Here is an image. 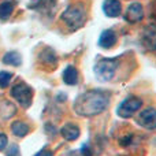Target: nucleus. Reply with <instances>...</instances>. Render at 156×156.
I'll return each mask as SVG.
<instances>
[{
    "mask_svg": "<svg viewBox=\"0 0 156 156\" xmlns=\"http://www.w3.org/2000/svg\"><path fill=\"white\" fill-rule=\"evenodd\" d=\"M110 104V93L107 90H89L82 93L74 103V110L78 115H99Z\"/></svg>",
    "mask_w": 156,
    "mask_h": 156,
    "instance_id": "f257e3e1",
    "label": "nucleus"
},
{
    "mask_svg": "<svg viewBox=\"0 0 156 156\" xmlns=\"http://www.w3.org/2000/svg\"><path fill=\"white\" fill-rule=\"evenodd\" d=\"M62 21L67 25L69 29L77 30L83 26L86 21V10L81 3L69 5L62 14Z\"/></svg>",
    "mask_w": 156,
    "mask_h": 156,
    "instance_id": "f03ea898",
    "label": "nucleus"
},
{
    "mask_svg": "<svg viewBox=\"0 0 156 156\" xmlns=\"http://www.w3.org/2000/svg\"><path fill=\"white\" fill-rule=\"evenodd\" d=\"M118 65V59H101L94 65V74L100 81H110L115 74Z\"/></svg>",
    "mask_w": 156,
    "mask_h": 156,
    "instance_id": "7ed1b4c3",
    "label": "nucleus"
},
{
    "mask_svg": "<svg viewBox=\"0 0 156 156\" xmlns=\"http://www.w3.org/2000/svg\"><path fill=\"white\" fill-rule=\"evenodd\" d=\"M11 96L22 105V107L27 108L32 104L33 100V89L30 88L27 83L25 82H18L11 88Z\"/></svg>",
    "mask_w": 156,
    "mask_h": 156,
    "instance_id": "20e7f679",
    "label": "nucleus"
},
{
    "mask_svg": "<svg viewBox=\"0 0 156 156\" xmlns=\"http://www.w3.org/2000/svg\"><path fill=\"white\" fill-rule=\"evenodd\" d=\"M143 105V101H141L138 97L136 96H130L127 99H125L121 104L116 108V114H118L121 118H130L133 116Z\"/></svg>",
    "mask_w": 156,
    "mask_h": 156,
    "instance_id": "39448f33",
    "label": "nucleus"
},
{
    "mask_svg": "<svg viewBox=\"0 0 156 156\" xmlns=\"http://www.w3.org/2000/svg\"><path fill=\"white\" fill-rule=\"evenodd\" d=\"M143 45L149 51H156V23H149L143 30Z\"/></svg>",
    "mask_w": 156,
    "mask_h": 156,
    "instance_id": "423d86ee",
    "label": "nucleus"
},
{
    "mask_svg": "<svg viewBox=\"0 0 156 156\" xmlns=\"http://www.w3.org/2000/svg\"><path fill=\"white\" fill-rule=\"evenodd\" d=\"M137 122L148 130H155L156 129V110L155 108H147L138 115Z\"/></svg>",
    "mask_w": 156,
    "mask_h": 156,
    "instance_id": "0eeeda50",
    "label": "nucleus"
},
{
    "mask_svg": "<svg viewBox=\"0 0 156 156\" xmlns=\"http://www.w3.org/2000/svg\"><path fill=\"white\" fill-rule=\"evenodd\" d=\"M125 19H126L129 23H136V22H140L144 18V10L143 5L140 3H132L129 7L125 11Z\"/></svg>",
    "mask_w": 156,
    "mask_h": 156,
    "instance_id": "6e6552de",
    "label": "nucleus"
},
{
    "mask_svg": "<svg viewBox=\"0 0 156 156\" xmlns=\"http://www.w3.org/2000/svg\"><path fill=\"white\" fill-rule=\"evenodd\" d=\"M103 11L107 16L115 18V16L121 15L122 12V4L119 0H105L103 3Z\"/></svg>",
    "mask_w": 156,
    "mask_h": 156,
    "instance_id": "1a4fd4ad",
    "label": "nucleus"
},
{
    "mask_svg": "<svg viewBox=\"0 0 156 156\" xmlns=\"http://www.w3.org/2000/svg\"><path fill=\"white\" fill-rule=\"evenodd\" d=\"M115 43H116V34H115L114 30L107 29V30H104V32L100 34L99 45L101 47V48L108 49V48H111L112 45H115Z\"/></svg>",
    "mask_w": 156,
    "mask_h": 156,
    "instance_id": "9d476101",
    "label": "nucleus"
},
{
    "mask_svg": "<svg viewBox=\"0 0 156 156\" xmlns=\"http://www.w3.org/2000/svg\"><path fill=\"white\" fill-rule=\"evenodd\" d=\"M60 134L67 141H74L80 137V127L74 123H66L60 130Z\"/></svg>",
    "mask_w": 156,
    "mask_h": 156,
    "instance_id": "9b49d317",
    "label": "nucleus"
},
{
    "mask_svg": "<svg viewBox=\"0 0 156 156\" xmlns=\"http://www.w3.org/2000/svg\"><path fill=\"white\" fill-rule=\"evenodd\" d=\"M63 81L67 85H76L78 82V71L74 66H67L63 71Z\"/></svg>",
    "mask_w": 156,
    "mask_h": 156,
    "instance_id": "f8f14e48",
    "label": "nucleus"
},
{
    "mask_svg": "<svg viewBox=\"0 0 156 156\" xmlns=\"http://www.w3.org/2000/svg\"><path fill=\"white\" fill-rule=\"evenodd\" d=\"M21 55L15 51H10L3 56V63L5 65H10V66H19L21 65Z\"/></svg>",
    "mask_w": 156,
    "mask_h": 156,
    "instance_id": "ddd939ff",
    "label": "nucleus"
},
{
    "mask_svg": "<svg viewBox=\"0 0 156 156\" xmlns=\"http://www.w3.org/2000/svg\"><path fill=\"white\" fill-rule=\"evenodd\" d=\"M11 130L12 133L16 136V137H25V136L29 133V126L23 122L18 121V122H14L12 126H11Z\"/></svg>",
    "mask_w": 156,
    "mask_h": 156,
    "instance_id": "4468645a",
    "label": "nucleus"
},
{
    "mask_svg": "<svg viewBox=\"0 0 156 156\" xmlns=\"http://www.w3.org/2000/svg\"><path fill=\"white\" fill-rule=\"evenodd\" d=\"M14 2H3L2 4H0V19H7L10 18V15L12 14L14 11Z\"/></svg>",
    "mask_w": 156,
    "mask_h": 156,
    "instance_id": "2eb2a0df",
    "label": "nucleus"
},
{
    "mask_svg": "<svg viewBox=\"0 0 156 156\" xmlns=\"http://www.w3.org/2000/svg\"><path fill=\"white\" fill-rule=\"evenodd\" d=\"M55 0H30L29 8L33 10H43V8H48L51 5H54Z\"/></svg>",
    "mask_w": 156,
    "mask_h": 156,
    "instance_id": "dca6fc26",
    "label": "nucleus"
},
{
    "mask_svg": "<svg viewBox=\"0 0 156 156\" xmlns=\"http://www.w3.org/2000/svg\"><path fill=\"white\" fill-rule=\"evenodd\" d=\"M12 78V74L8 71H0V88H7L10 85V81Z\"/></svg>",
    "mask_w": 156,
    "mask_h": 156,
    "instance_id": "f3484780",
    "label": "nucleus"
},
{
    "mask_svg": "<svg viewBox=\"0 0 156 156\" xmlns=\"http://www.w3.org/2000/svg\"><path fill=\"white\" fill-rule=\"evenodd\" d=\"M7 156H21V151H19V147L12 144L10 145V148L7 149Z\"/></svg>",
    "mask_w": 156,
    "mask_h": 156,
    "instance_id": "a211bd4d",
    "label": "nucleus"
},
{
    "mask_svg": "<svg viewBox=\"0 0 156 156\" xmlns=\"http://www.w3.org/2000/svg\"><path fill=\"white\" fill-rule=\"evenodd\" d=\"M8 145V138L4 133H0V151L5 149V147Z\"/></svg>",
    "mask_w": 156,
    "mask_h": 156,
    "instance_id": "6ab92c4d",
    "label": "nucleus"
},
{
    "mask_svg": "<svg viewBox=\"0 0 156 156\" xmlns=\"http://www.w3.org/2000/svg\"><path fill=\"white\" fill-rule=\"evenodd\" d=\"M34 156H54V155H52V152L49 151V149H41V151H38Z\"/></svg>",
    "mask_w": 156,
    "mask_h": 156,
    "instance_id": "aec40b11",
    "label": "nucleus"
}]
</instances>
